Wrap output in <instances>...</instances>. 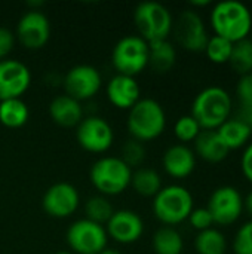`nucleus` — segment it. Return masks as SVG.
Instances as JSON below:
<instances>
[{
	"mask_svg": "<svg viewBox=\"0 0 252 254\" xmlns=\"http://www.w3.org/2000/svg\"><path fill=\"white\" fill-rule=\"evenodd\" d=\"M211 1L209 0H201V1H192V6L195 7H205V6H209Z\"/></svg>",
	"mask_w": 252,
	"mask_h": 254,
	"instance_id": "4c0bfd02",
	"label": "nucleus"
},
{
	"mask_svg": "<svg viewBox=\"0 0 252 254\" xmlns=\"http://www.w3.org/2000/svg\"><path fill=\"white\" fill-rule=\"evenodd\" d=\"M227 249V238L217 228L198 232L195 238V250L198 254H226Z\"/></svg>",
	"mask_w": 252,
	"mask_h": 254,
	"instance_id": "393cba45",
	"label": "nucleus"
},
{
	"mask_svg": "<svg viewBox=\"0 0 252 254\" xmlns=\"http://www.w3.org/2000/svg\"><path fill=\"white\" fill-rule=\"evenodd\" d=\"M55 254H73V253H70V252H59V253H55Z\"/></svg>",
	"mask_w": 252,
	"mask_h": 254,
	"instance_id": "a19ab883",
	"label": "nucleus"
},
{
	"mask_svg": "<svg viewBox=\"0 0 252 254\" xmlns=\"http://www.w3.org/2000/svg\"><path fill=\"white\" fill-rule=\"evenodd\" d=\"M80 196L77 189L65 182H59L48 188V190L43 195V210L50 216L56 219H65L70 217L79 207Z\"/></svg>",
	"mask_w": 252,
	"mask_h": 254,
	"instance_id": "4468645a",
	"label": "nucleus"
},
{
	"mask_svg": "<svg viewBox=\"0 0 252 254\" xmlns=\"http://www.w3.org/2000/svg\"><path fill=\"white\" fill-rule=\"evenodd\" d=\"M172 31L177 42L190 52H203L209 40V34L202 16L193 9H186L178 15Z\"/></svg>",
	"mask_w": 252,
	"mask_h": 254,
	"instance_id": "9d476101",
	"label": "nucleus"
},
{
	"mask_svg": "<svg viewBox=\"0 0 252 254\" xmlns=\"http://www.w3.org/2000/svg\"><path fill=\"white\" fill-rule=\"evenodd\" d=\"M15 45V36L9 28L0 27V61L12 51Z\"/></svg>",
	"mask_w": 252,
	"mask_h": 254,
	"instance_id": "f704fd0d",
	"label": "nucleus"
},
{
	"mask_svg": "<svg viewBox=\"0 0 252 254\" xmlns=\"http://www.w3.org/2000/svg\"><path fill=\"white\" fill-rule=\"evenodd\" d=\"M233 51V43L220 36H209V40L205 46V54L208 60L214 64H229Z\"/></svg>",
	"mask_w": 252,
	"mask_h": 254,
	"instance_id": "cd10ccee",
	"label": "nucleus"
},
{
	"mask_svg": "<svg viewBox=\"0 0 252 254\" xmlns=\"http://www.w3.org/2000/svg\"><path fill=\"white\" fill-rule=\"evenodd\" d=\"M162 165L171 177L186 179L196 168V155L186 144H174L165 150Z\"/></svg>",
	"mask_w": 252,
	"mask_h": 254,
	"instance_id": "f3484780",
	"label": "nucleus"
},
{
	"mask_svg": "<svg viewBox=\"0 0 252 254\" xmlns=\"http://www.w3.org/2000/svg\"><path fill=\"white\" fill-rule=\"evenodd\" d=\"M245 119L248 121V124H250V127H251V131H252V110L250 112V113H247V115H245Z\"/></svg>",
	"mask_w": 252,
	"mask_h": 254,
	"instance_id": "ea45409f",
	"label": "nucleus"
},
{
	"mask_svg": "<svg viewBox=\"0 0 252 254\" xmlns=\"http://www.w3.org/2000/svg\"><path fill=\"white\" fill-rule=\"evenodd\" d=\"M232 247L235 254H252V220L245 222L236 231Z\"/></svg>",
	"mask_w": 252,
	"mask_h": 254,
	"instance_id": "2f4dec72",
	"label": "nucleus"
},
{
	"mask_svg": "<svg viewBox=\"0 0 252 254\" xmlns=\"http://www.w3.org/2000/svg\"><path fill=\"white\" fill-rule=\"evenodd\" d=\"M31 83L30 68L19 60L0 61V101L21 98Z\"/></svg>",
	"mask_w": 252,
	"mask_h": 254,
	"instance_id": "2eb2a0df",
	"label": "nucleus"
},
{
	"mask_svg": "<svg viewBox=\"0 0 252 254\" xmlns=\"http://www.w3.org/2000/svg\"><path fill=\"white\" fill-rule=\"evenodd\" d=\"M140 85L135 77L126 74H116L107 85V98L117 109H131L141 97Z\"/></svg>",
	"mask_w": 252,
	"mask_h": 254,
	"instance_id": "a211bd4d",
	"label": "nucleus"
},
{
	"mask_svg": "<svg viewBox=\"0 0 252 254\" xmlns=\"http://www.w3.org/2000/svg\"><path fill=\"white\" fill-rule=\"evenodd\" d=\"M94 254H100V253H94Z\"/></svg>",
	"mask_w": 252,
	"mask_h": 254,
	"instance_id": "37998d69",
	"label": "nucleus"
},
{
	"mask_svg": "<svg viewBox=\"0 0 252 254\" xmlns=\"http://www.w3.org/2000/svg\"><path fill=\"white\" fill-rule=\"evenodd\" d=\"M206 208L214 219V225L230 226L244 214V196L235 186L224 185L211 193Z\"/></svg>",
	"mask_w": 252,
	"mask_h": 254,
	"instance_id": "6e6552de",
	"label": "nucleus"
},
{
	"mask_svg": "<svg viewBox=\"0 0 252 254\" xmlns=\"http://www.w3.org/2000/svg\"><path fill=\"white\" fill-rule=\"evenodd\" d=\"M209 24L215 36L236 43L251 36L252 13L242 1H220L209 12Z\"/></svg>",
	"mask_w": 252,
	"mask_h": 254,
	"instance_id": "f257e3e1",
	"label": "nucleus"
},
{
	"mask_svg": "<svg viewBox=\"0 0 252 254\" xmlns=\"http://www.w3.org/2000/svg\"><path fill=\"white\" fill-rule=\"evenodd\" d=\"M89 177L102 195H119L131 185L132 170L117 156H104L92 164Z\"/></svg>",
	"mask_w": 252,
	"mask_h": 254,
	"instance_id": "423d86ee",
	"label": "nucleus"
},
{
	"mask_svg": "<svg viewBox=\"0 0 252 254\" xmlns=\"http://www.w3.org/2000/svg\"><path fill=\"white\" fill-rule=\"evenodd\" d=\"M230 67L239 74H248L252 73V40L251 37L239 40L233 43L232 57L229 61Z\"/></svg>",
	"mask_w": 252,
	"mask_h": 254,
	"instance_id": "bb28decb",
	"label": "nucleus"
},
{
	"mask_svg": "<svg viewBox=\"0 0 252 254\" xmlns=\"http://www.w3.org/2000/svg\"><path fill=\"white\" fill-rule=\"evenodd\" d=\"M102 77L100 71L89 64H79L71 67L64 79V88L67 95L77 101L92 98L101 88Z\"/></svg>",
	"mask_w": 252,
	"mask_h": 254,
	"instance_id": "f8f14e48",
	"label": "nucleus"
},
{
	"mask_svg": "<svg viewBox=\"0 0 252 254\" xmlns=\"http://www.w3.org/2000/svg\"><path fill=\"white\" fill-rule=\"evenodd\" d=\"M251 40H252V33H251Z\"/></svg>",
	"mask_w": 252,
	"mask_h": 254,
	"instance_id": "79ce46f5",
	"label": "nucleus"
},
{
	"mask_svg": "<svg viewBox=\"0 0 252 254\" xmlns=\"http://www.w3.org/2000/svg\"><path fill=\"white\" fill-rule=\"evenodd\" d=\"M131 185L134 190L141 196H156L162 189V179L159 173L153 168H138L132 173Z\"/></svg>",
	"mask_w": 252,
	"mask_h": 254,
	"instance_id": "a878e982",
	"label": "nucleus"
},
{
	"mask_svg": "<svg viewBox=\"0 0 252 254\" xmlns=\"http://www.w3.org/2000/svg\"><path fill=\"white\" fill-rule=\"evenodd\" d=\"M100 254H122L119 250H116V249H108V247H105L102 252Z\"/></svg>",
	"mask_w": 252,
	"mask_h": 254,
	"instance_id": "58836bf2",
	"label": "nucleus"
},
{
	"mask_svg": "<svg viewBox=\"0 0 252 254\" xmlns=\"http://www.w3.org/2000/svg\"><path fill=\"white\" fill-rule=\"evenodd\" d=\"M151 247L156 254H181L184 250V241L175 228L162 226L153 234Z\"/></svg>",
	"mask_w": 252,
	"mask_h": 254,
	"instance_id": "5701e85b",
	"label": "nucleus"
},
{
	"mask_svg": "<svg viewBox=\"0 0 252 254\" xmlns=\"http://www.w3.org/2000/svg\"><path fill=\"white\" fill-rule=\"evenodd\" d=\"M111 61L119 74L135 77L149 65V43L140 36H125L114 45Z\"/></svg>",
	"mask_w": 252,
	"mask_h": 254,
	"instance_id": "0eeeda50",
	"label": "nucleus"
},
{
	"mask_svg": "<svg viewBox=\"0 0 252 254\" xmlns=\"http://www.w3.org/2000/svg\"><path fill=\"white\" fill-rule=\"evenodd\" d=\"M218 135L227 146V149L238 150L241 147H245L250 143L252 137V131L248 121L245 118H230L227 119L218 129Z\"/></svg>",
	"mask_w": 252,
	"mask_h": 254,
	"instance_id": "412c9836",
	"label": "nucleus"
},
{
	"mask_svg": "<svg viewBox=\"0 0 252 254\" xmlns=\"http://www.w3.org/2000/svg\"><path fill=\"white\" fill-rule=\"evenodd\" d=\"M85 213H86L88 220L104 226L110 220L114 210H113L111 204L104 196H92L88 199V202L85 205Z\"/></svg>",
	"mask_w": 252,
	"mask_h": 254,
	"instance_id": "c85d7f7f",
	"label": "nucleus"
},
{
	"mask_svg": "<svg viewBox=\"0 0 252 254\" xmlns=\"http://www.w3.org/2000/svg\"><path fill=\"white\" fill-rule=\"evenodd\" d=\"M236 97L245 115L250 113L252 110V73L239 76L236 83Z\"/></svg>",
	"mask_w": 252,
	"mask_h": 254,
	"instance_id": "473e14b6",
	"label": "nucleus"
},
{
	"mask_svg": "<svg viewBox=\"0 0 252 254\" xmlns=\"http://www.w3.org/2000/svg\"><path fill=\"white\" fill-rule=\"evenodd\" d=\"M195 208L190 190L181 185L162 188L153 198V213L165 226H175L189 219Z\"/></svg>",
	"mask_w": 252,
	"mask_h": 254,
	"instance_id": "20e7f679",
	"label": "nucleus"
},
{
	"mask_svg": "<svg viewBox=\"0 0 252 254\" xmlns=\"http://www.w3.org/2000/svg\"><path fill=\"white\" fill-rule=\"evenodd\" d=\"M76 138L80 147L92 153L108 150L114 140L111 125L100 116H88L80 121L76 131Z\"/></svg>",
	"mask_w": 252,
	"mask_h": 254,
	"instance_id": "9b49d317",
	"label": "nucleus"
},
{
	"mask_svg": "<svg viewBox=\"0 0 252 254\" xmlns=\"http://www.w3.org/2000/svg\"><path fill=\"white\" fill-rule=\"evenodd\" d=\"M233 100L227 89L218 85L203 88L192 103V116L202 129H218L232 118Z\"/></svg>",
	"mask_w": 252,
	"mask_h": 254,
	"instance_id": "f03ea898",
	"label": "nucleus"
},
{
	"mask_svg": "<svg viewBox=\"0 0 252 254\" xmlns=\"http://www.w3.org/2000/svg\"><path fill=\"white\" fill-rule=\"evenodd\" d=\"M201 131H202L201 125L192 115H184L178 118L174 125V134L181 141V144L195 141L196 137L201 134Z\"/></svg>",
	"mask_w": 252,
	"mask_h": 254,
	"instance_id": "c756f323",
	"label": "nucleus"
},
{
	"mask_svg": "<svg viewBox=\"0 0 252 254\" xmlns=\"http://www.w3.org/2000/svg\"><path fill=\"white\" fill-rule=\"evenodd\" d=\"M120 159L132 170L134 167H140L146 159V147L138 140H128L122 147Z\"/></svg>",
	"mask_w": 252,
	"mask_h": 254,
	"instance_id": "7c9ffc66",
	"label": "nucleus"
},
{
	"mask_svg": "<svg viewBox=\"0 0 252 254\" xmlns=\"http://www.w3.org/2000/svg\"><path fill=\"white\" fill-rule=\"evenodd\" d=\"M241 170L244 177L252 185V143H248L241 156Z\"/></svg>",
	"mask_w": 252,
	"mask_h": 254,
	"instance_id": "c9c22d12",
	"label": "nucleus"
},
{
	"mask_svg": "<svg viewBox=\"0 0 252 254\" xmlns=\"http://www.w3.org/2000/svg\"><path fill=\"white\" fill-rule=\"evenodd\" d=\"M193 143H195V150H193L195 155L211 164L223 162L230 153V150L218 135L217 129H202Z\"/></svg>",
	"mask_w": 252,
	"mask_h": 254,
	"instance_id": "6ab92c4d",
	"label": "nucleus"
},
{
	"mask_svg": "<svg viewBox=\"0 0 252 254\" xmlns=\"http://www.w3.org/2000/svg\"><path fill=\"white\" fill-rule=\"evenodd\" d=\"M187 220L192 225V228L196 229L198 232L214 228V219H212V216H211V213L208 211L206 207L193 208V211L190 213Z\"/></svg>",
	"mask_w": 252,
	"mask_h": 254,
	"instance_id": "72a5a7b5",
	"label": "nucleus"
},
{
	"mask_svg": "<svg viewBox=\"0 0 252 254\" xmlns=\"http://www.w3.org/2000/svg\"><path fill=\"white\" fill-rule=\"evenodd\" d=\"M177 61V51L174 45L165 40H154L149 43V65L157 73L169 71Z\"/></svg>",
	"mask_w": 252,
	"mask_h": 254,
	"instance_id": "4be33fe9",
	"label": "nucleus"
},
{
	"mask_svg": "<svg viewBox=\"0 0 252 254\" xmlns=\"http://www.w3.org/2000/svg\"><path fill=\"white\" fill-rule=\"evenodd\" d=\"M30 116L28 106L21 98L0 101V122L7 128H19L27 124Z\"/></svg>",
	"mask_w": 252,
	"mask_h": 254,
	"instance_id": "b1692460",
	"label": "nucleus"
},
{
	"mask_svg": "<svg viewBox=\"0 0 252 254\" xmlns=\"http://www.w3.org/2000/svg\"><path fill=\"white\" fill-rule=\"evenodd\" d=\"M134 22L147 43L168 39L174 27L172 13L159 1H141L134 10Z\"/></svg>",
	"mask_w": 252,
	"mask_h": 254,
	"instance_id": "39448f33",
	"label": "nucleus"
},
{
	"mask_svg": "<svg viewBox=\"0 0 252 254\" xmlns=\"http://www.w3.org/2000/svg\"><path fill=\"white\" fill-rule=\"evenodd\" d=\"M128 131L138 141H150L163 134L166 113L162 104L153 98H140L128 113Z\"/></svg>",
	"mask_w": 252,
	"mask_h": 254,
	"instance_id": "7ed1b4c3",
	"label": "nucleus"
},
{
	"mask_svg": "<svg viewBox=\"0 0 252 254\" xmlns=\"http://www.w3.org/2000/svg\"><path fill=\"white\" fill-rule=\"evenodd\" d=\"M16 36L27 49H40L50 37V22L39 9L25 12L16 25Z\"/></svg>",
	"mask_w": 252,
	"mask_h": 254,
	"instance_id": "ddd939ff",
	"label": "nucleus"
},
{
	"mask_svg": "<svg viewBox=\"0 0 252 254\" xmlns=\"http://www.w3.org/2000/svg\"><path fill=\"white\" fill-rule=\"evenodd\" d=\"M244 211L248 213V216L251 217L252 220V190L248 192V195L244 198Z\"/></svg>",
	"mask_w": 252,
	"mask_h": 254,
	"instance_id": "e433bc0d",
	"label": "nucleus"
},
{
	"mask_svg": "<svg viewBox=\"0 0 252 254\" xmlns=\"http://www.w3.org/2000/svg\"><path fill=\"white\" fill-rule=\"evenodd\" d=\"M108 235L102 225L80 219L74 222L67 231L68 247L79 254L101 253L107 247Z\"/></svg>",
	"mask_w": 252,
	"mask_h": 254,
	"instance_id": "1a4fd4ad",
	"label": "nucleus"
},
{
	"mask_svg": "<svg viewBox=\"0 0 252 254\" xmlns=\"http://www.w3.org/2000/svg\"><path fill=\"white\" fill-rule=\"evenodd\" d=\"M107 235L120 244H132L138 241L144 232V222L140 214L132 210H117L105 223Z\"/></svg>",
	"mask_w": 252,
	"mask_h": 254,
	"instance_id": "dca6fc26",
	"label": "nucleus"
},
{
	"mask_svg": "<svg viewBox=\"0 0 252 254\" xmlns=\"http://www.w3.org/2000/svg\"><path fill=\"white\" fill-rule=\"evenodd\" d=\"M49 115L55 124L64 128H71V127L79 125L80 121L83 119V109H82L80 101L64 94V95L55 97L50 101Z\"/></svg>",
	"mask_w": 252,
	"mask_h": 254,
	"instance_id": "aec40b11",
	"label": "nucleus"
}]
</instances>
